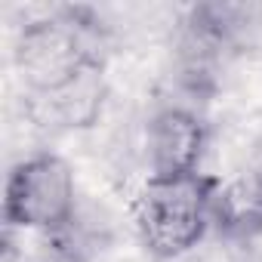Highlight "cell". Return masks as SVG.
Instances as JSON below:
<instances>
[{
    "instance_id": "obj_1",
    "label": "cell",
    "mask_w": 262,
    "mask_h": 262,
    "mask_svg": "<svg viewBox=\"0 0 262 262\" xmlns=\"http://www.w3.org/2000/svg\"><path fill=\"white\" fill-rule=\"evenodd\" d=\"M219 182L194 176H148L136 201V231L155 259L191 253L213 228V201Z\"/></svg>"
},
{
    "instance_id": "obj_2",
    "label": "cell",
    "mask_w": 262,
    "mask_h": 262,
    "mask_svg": "<svg viewBox=\"0 0 262 262\" xmlns=\"http://www.w3.org/2000/svg\"><path fill=\"white\" fill-rule=\"evenodd\" d=\"M102 62V31L86 10H62L28 22L16 40V68L28 96H47Z\"/></svg>"
},
{
    "instance_id": "obj_3",
    "label": "cell",
    "mask_w": 262,
    "mask_h": 262,
    "mask_svg": "<svg viewBox=\"0 0 262 262\" xmlns=\"http://www.w3.org/2000/svg\"><path fill=\"white\" fill-rule=\"evenodd\" d=\"M77 185L71 167L50 151L31 155L10 170L4 219L10 231L59 234L74 225Z\"/></svg>"
},
{
    "instance_id": "obj_4",
    "label": "cell",
    "mask_w": 262,
    "mask_h": 262,
    "mask_svg": "<svg viewBox=\"0 0 262 262\" xmlns=\"http://www.w3.org/2000/svg\"><path fill=\"white\" fill-rule=\"evenodd\" d=\"M207 123L182 105L161 108L145 129L148 176H194L207 151Z\"/></svg>"
},
{
    "instance_id": "obj_5",
    "label": "cell",
    "mask_w": 262,
    "mask_h": 262,
    "mask_svg": "<svg viewBox=\"0 0 262 262\" xmlns=\"http://www.w3.org/2000/svg\"><path fill=\"white\" fill-rule=\"evenodd\" d=\"M102 71H105V65H96V68H86L83 74H77L74 80H68L65 86H59L47 96H28L31 114L37 117V123L56 126V129L93 126L99 120L102 99H105Z\"/></svg>"
}]
</instances>
